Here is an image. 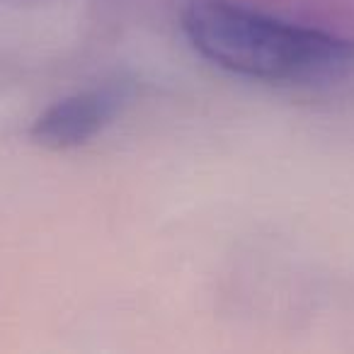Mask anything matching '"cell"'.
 <instances>
[{"label": "cell", "mask_w": 354, "mask_h": 354, "mask_svg": "<svg viewBox=\"0 0 354 354\" xmlns=\"http://www.w3.org/2000/svg\"><path fill=\"white\" fill-rule=\"evenodd\" d=\"M183 32L214 66L267 83H308L354 64V44L233 0H187Z\"/></svg>", "instance_id": "1"}, {"label": "cell", "mask_w": 354, "mask_h": 354, "mask_svg": "<svg viewBox=\"0 0 354 354\" xmlns=\"http://www.w3.org/2000/svg\"><path fill=\"white\" fill-rule=\"evenodd\" d=\"M124 93L117 88L88 90L51 104L32 127V136L49 148H73L93 138L117 114Z\"/></svg>", "instance_id": "2"}]
</instances>
